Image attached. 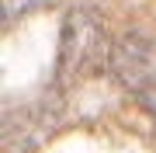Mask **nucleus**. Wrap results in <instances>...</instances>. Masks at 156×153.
<instances>
[{"label":"nucleus","mask_w":156,"mask_h":153,"mask_svg":"<svg viewBox=\"0 0 156 153\" xmlns=\"http://www.w3.org/2000/svg\"><path fill=\"white\" fill-rule=\"evenodd\" d=\"M101 56H104V17L87 4L69 7L62 17V38H59V66H56L59 87L83 80L101 63Z\"/></svg>","instance_id":"obj_1"},{"label":"nucleus","mask_w":156,"mask_h":153,"mask_svg":"<svg viewBox=\"0 0 156 153\" xmlns=\"http://www.w3.org/2000/svg\"><path fill=\"white\" fill-rule=\"evenodd\" d=\"M108 66L135 94L146 111L156 115V42L142 31H125L111 42Z\"/></svg>","instance_id":"obj_2"},{"label":"nucleus","mask_w":156,"mask_h":153,"mask_svg":"<svg viewBox=\"0 0 156 153\" xmlns=\"http://www.w3.org/2000/svg\"><path fill=\"white\" fill-rule=\"evenodd\" d=\"M52 108H49V97L31 108H21V115H11L7 111V122H4V143H7V153L21 150V153H31L38 150V143L52 132Z\"/></svg>","instance_id":"obj_3"},{"label":"nucleus","mask_w":156,"mask_h":153,"mask_svg":"<svg viewBox=\"0 0 156 153\" xmlns=\"http://www.w3.org/2000/svg\"><path fill=\"white\" fill-rule=\"evenodd\" d=\"M49 4H56V0H4V24H11L14 17H24L31 11H42Z\"/></svg>","instance_id":"obj_4"}]
</instances>
